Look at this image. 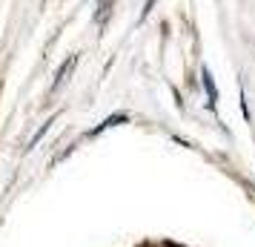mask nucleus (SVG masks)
Segmentation results:
<instances>
[{
    "mask_svg": "<svg viewBox=\"0 0 255 247\" xmlns=\"http://www.w3.org/2000/svg\"><path fill=\"white\" fill-rule=\"evenodd\" d=\"M201 78H204V89H207L209 104L215 106V101H218V89H215V81H212V75H209V69H207V66H204V72H201Z\"/></svg>",
    "mask_w": 255,
    "mask_h": 247,
    "instance_id": "nucleus-1",
    "label": "nucleus"
},
{
    "mask_svg": "<svg viewBox=\"0 0 255 247\" xmlns=\"http://www.w3.org/2000/svg\"><path fill=\"white\" fill-rule=\"evenodd\" d=\"M72 66H75V58H69V60H66V63H63V66H60L58 78H55V83H52V92H55V89H60V83H63V81H66V78H69Z\"/></svg>",
    "mask_w": 255,
    "mask_h": 247,
    "instance_id": "nucleus-2",
    "label": "nucleus"
},
{
    "mask_svg": "<svg viewBox=\"0 0 255 247\" xmlns=\"http://www.w3.org/2000/svg\"><path fill=\"white\" fill-rule=\"evenodd\" d=\"M109 6H112V0H101L98 14H95V20H98V23H104V17H106V12H109Z\"/></svg>",
    "mask_w": 255,
    "mask_h": 247,
    "instance_id": "nucleus-3",
    "label": "nucleus"
}]
</instances>
